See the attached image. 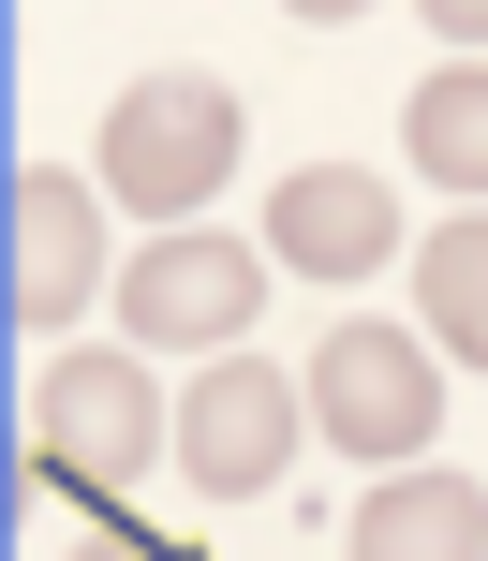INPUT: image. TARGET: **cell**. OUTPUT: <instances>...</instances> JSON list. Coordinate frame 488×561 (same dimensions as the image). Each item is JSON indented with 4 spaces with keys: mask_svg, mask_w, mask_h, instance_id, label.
Segmentation results:
<instances>
[{
    "mask_svg": "<svg viewBox=\"0 0 488 561\" xmlns=\"http://www.w3.org/2000/svg\"><path fill=\"white\" fill-rule=\"evenodd\" d=\"M400 163L430 178V193L488 207V59H444V75H415V104H400Z\"/></svg>",
    "mask_w": 488,
    "mask_h": 561,
    "instance_id": "9",
    "label": "cell"
},
{
    "mask_svg": "<svg viewBox=\"0 0 488 561\" xmlns=\"http://www.w3.org/2000/svg\"><path fill=\"white\" fill-rule=\"evenodd\" d=\"M355 561H488V488L474 473H371L355 503Z\"/></svg>",
    "mask_w": 488,
    "mask_h": 561,
    "instance_id": "8",
    "label": "cell"
},
{
    "mask_svg": "<svg viewBox=\"0 0 488 561\" xmlns=\"http://www.w3.org/2000/svg\"><path fill=\"white\" fill-rule=\"evenodd\" d=\"M311 428L371 473H415V444H444V369L400 325H326L311 340Z\"/></svg>",
    "mask_w": 488,
    "mask_h": 561,
    "instance_id": "2",
    "label": "cell"
},
{
    "mask_svg": "<svg viewBox=\"0 0 488 561\" xmlns=\"http://www.w3.org/2000/svg\"><path fill=\"white\" fill-rule=\"evenodd\" d=\"M282 15H371V0H282Z\"/></svg>",
    "mask_w": 488,
    "mask_h": 561,
    "instance_id": "13",
    "label": "cell"
},
{
    "mask_svg": "<svg viewBox=\"0 0 488 561\" xmlns=\"http://www.w3.org/2000/svg\"><path fill=\"white\" fill-rule=\"evenodd\" d=\"M415 15H430L444 45H474V59H488V0H415Z\"/></svg>",
    "mask_w": 488,
    "mask_h": 561,
    "instance_id": "11",
    "label": "cell"
},
{
    "mask_svg": "<svg viewBox=\"0 0 488 561\" xmlns=\"http://www.w3.org/2000/svg\"><path fill=\"white\" fill-rule=\"evenodd\" d=\"M30 444H45L75 488H134V473H148V444H178V399L148 385V355H104V340H75V355H45Z\"/></svg>",
    "mask_w": 488,
    "mask_h": 561,
    "instance_id": "3",
    "label": "cell"
},
{
    "mask_svg": "<svg viewBox=\"0 0 488 561\" xmlns=\"http://www.w3.org/2000/svg\"><path fill=\"white\" fill-rule=\"evenodd\" d=\"M296 428H311V385H282L266 355H207L193 399H178V444H163V458L207 488V503H252V488L296 458Z\"/></svg>",
    "mask_w": 488,
    "mask_h": 561,
    "instance_id": "4",
    "label": "cell"
},
{
    "mask_svg": "<svg viewBox=\"0 0 488 561\" xmlns=\"http://www.w3.org/2000/svg\"><path fill=\"white\" fill-rule=\"evenodd\" d=\"M415 310H430L444 355H474V369H488V207H474V222H444L430 252H415Z\"/></svg>",
    "mask_w": 488,
    "mask_h": 561,
    "instance_id": "10",
    "label": "cell"
},
{
    "mask_svg": "<svg viewBox=\"0 0 488 561\" xmlns=\"http://www.w3.org/2000/svg\"><path fill=\"white\" fill-rule=\"evenodd\" d=\"M75 561H178V547H75Z\"/></svg>",
    "mask_w": 488,
    "mask_h": 561,
    "instance_id": "12",
    "label": "cell"
},
{
    "mask_svg": "<svg viewBox=\"0 0 488 561\" xmlns=\"http://www.w3.org/2000/svg\"><path fill=\"white\" fill-rule=\"evenodd\" d=\"M385 252H400V207H385L371 163H296L282 193H266V266H296V280H371Z\"/></svg>",
    "mask_w": 488,
    "mask_h": 561,
    "instance_id": "6",
    "label": "cell"
},
{
    "mask_svg": "<svg viewBox=\"0 0 488 561\" xmlns=\"http://www.w3.org/2000/svg\"><path fill=\"white\" fill-rule=\"evenodd\" d=\"M104 296V193L59 163L15 178V325H75Z\"/></svg>",
    "mask_w": 488,
    "mask_h": 561,
    "instance_id": "7",
    "label": "cell"
},
{
    "mask_svg": "<svg viewBox=\"0 0 488 561\" xmlns=\"http://www.w3.org/2000/svg\"><path fill=\"white\" fill-rule=\"evenodd\" d=\"M252 310H266V266L237 252V237H207V222L148 237V252L118 266V325H148V355H237Z\"/></svg>",
    "mask_w": 488,
    "mask_h": 561,
    "instance_id": "5",
    "label": "cell"
},
{
    "mask_svg": "<svg viewBox=\"0 0 488 561\" xmlns=\"http://www.w3.org/2000/svg\"><path fill=\"white\" fill-rule=\"evenodd\" d=\"M237 178V89L223 75H134L104 104V207H148V222H193Z\"/></svg>",
    "mask_w": 488,
    "mask_h": 561,
    "instance_id": "1",
    "label": "cell"
}]
</instances>
